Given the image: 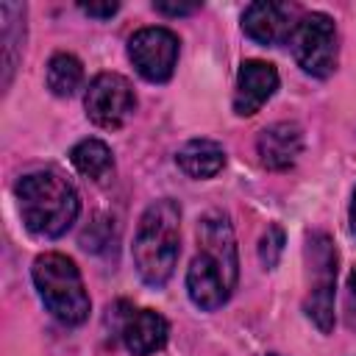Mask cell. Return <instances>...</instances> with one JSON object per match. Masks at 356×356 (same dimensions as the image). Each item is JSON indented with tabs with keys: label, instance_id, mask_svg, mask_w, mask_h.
Here are the masks:
<instances>
[{
	"label": "cell",
	"instance_id": "2e32d148",
	"mask_svg": "<svg viewBox=\"0 0 356 356\" xmlns=\"http://www.w3.org/2000/svg\"><path fill=\"white\" fill-rule=\"evenodd\" d=\"M281 253H284V231H281L278 225H270L267 234H264L261 242H259V259H261V264H264L267 270H273V267L278 264Z\"/></svg>",
	"mask_w": 356,
	"mask_h": 356
},
{
	"label": "cell",
	"instance_id": "52a82bcc",
	"mask_svg": "<svg viewBox=\"0 0 356 356\" xmlns=\"http://www.w3.org/2000/svg\"><path fill=\"white\" fill-rule=\"evenodd\" d=\"M86 117L106 131H114L125 125V120L136 111V95L125 75L120 72H100L92 78L86 95H83Z\"/></svg>",
	"mask_w": 356,
	"mask_h": 356
},
{
	"label": "cell",
	"instance_id": "7a4b0ae2",
	"mask_svg": "<svg viewBox=\"0 0 356 356\" xmlns=\"http://www.w3.org/2000/svg\"><path fill=\"white\" fill-rule=\"evenodd\" d=\"M14 195L25 228L36 236H61L81 211L75 186L56 170H36L22 175L14 186Z\"/></svg>",
	"mask_w": 356,
	"mask_h": 356
},
{
	"label": "cell",
	"instance_id": "ba28073f",
	"mask_svg": "<svg viewBox=\"0 0 356 356\" xmlns=\"http://www.w3.org/2000/svg\"><path fill=\"white\" fill-rule=\"evenodd\" d=\"M178 36L170 28L150 25L139 28L128 39V58L134 70L150 81V83H164L172 78L175 64H178Z\"/></svg>",
	"mask_w": 356,
	"mask_h": 356
},
{
	"label": "cell",
	"instance_id": "ac0fdd59",
	"mask_svg": "<svg viewBox=\"0 0 356 356\" xmlns=\"http://www.w3.org/2000/svg\"><path fill=\"white\" fill-rule=\"evenodd\" d=\"M153 8L167 17H184V14L197 11V3H153Z\"/></svg>",
	"mask_w": 356,
	"mask_h": 356
},
{
	"label": "cell",
	"instance_id": "4fadbf2b",
	"mask_svg": "<svg viewBox=\"0 0 356 356\" xmlns=\"http://www.w3.org/2000/svg\"><path fill=\"white\" fill-rule=\"evenodd\" d=\"M175 161L189 178H214L225 164V150L214 139H189Z\"/></svg>",
	"mask_w": 356,
	"mask_h": 356
},
{
	"label": "cell",
	"instance_id": "7c38bea8",
	"mask_svg": "<svg viewBox=\"0 0 356 356\" xmlns=\"http://www.w3.org/2000/svg\"><path fill=\"white\" fill-rule=\"evenodd\" d=\"M170 337V323L153 312V309H139L125 317L122 323V342L131 356H150L167 345Z\"/></svg>",
	"mask_w": 356,
	"mask_h": 356
},
{
	"label": "cell",
	"instance_id": "5b68a950",
	"mask_svg": "<svg viewBox=\"0 0 356 356\" xmlns=\"http://www.w3.org/2000/svg\"><path fill=\"white\" fill-rule=\"evenodd\" d=\"M309 267H312V286L303 300L309 320L328 334L334 328V281H337V248L328 234H312L306 245Z\"/></svg>",
	"mask_w": 356,
	"mask_h": 356
},
{
	"label": "cell",
	"instance_id": "5bb4252c",
	"mask_svg": "<svg viewBox=\"0 0 356 356\" xmlns=\"http://www.w3.org/2000/svg\"><path fill=\"white\" fill-rule=\"evenodd\" d=\"M70 161L72 167L92 178V181H103L111 170H114V156H111V147L103 142V139H81L72 150H70Z\"/></svg>",
	"mask_w": 356,
	"mask_h": 356
},
{
	"label": "cell",
	"instance_id": "6da1fadb",
	"mask_svg": "<svg viewBox=\"0 0 356 356\" xmlns=\"http://www.w3.org/2000/svg\"><path fill=\"white\" fill-rule=\"evenodd\" d=\"M197 245L200 250L186 270V292L197 309L214 312L231 298L239 278L236 239L222 211H206L197 220Z\"/></svg>",
	"mask_w": 356,
	"mask_h": 356
},
{
	"label": "cell",
	"instance_id": "44dd1931",
	"mask_svg": "<svg viewBox=\"0 0 356 356\" xmlns=\"http://www.w3.org/2000/svg\"><path fill=\"white\" fill-rule=\"evenodd\" d=\"M270 356H281V353H270Z\"/></svg>",
	"mask_w": 356,
	"mask_h": 356
},
{
	"label": "cell",
	"instance_id": "8fae6325",
	"mask_svg": "<svg viewBox=\"0 0 356 356\" xmlns=\"http://www.w3.org/2000/svg\"><path fill=\"white\" fill-rule=\"evenodd\" d=\"M303 150V131L295 122H273L256 139L259 161L267 170H289Z\"/></svg>",
	"mask_w": 356,
	"mask_h": 356
},
{
	"label": "cell",
	"instance_id": "8992f818",
	"mask_svg": "<svg viewBox=\"0 0 356 356\" xmlns=\"http://www.w3.org/2000/svg\"><path fill=\"white\" fill-rule=\"evenodd\" d=\"M289 44H292L295 61L303 72H309L314 78H328L337 70V56H339L337 25L328 14H323V11L303 14Z\"/></svg>",
	"mask_w": 356,
	"mask_h": 356
},
{
	"label": "cell",
	"instance_id": "d6986e66",
	"mask_svg": "<svg viewBox=\"0 0 356 356\" xmlns=\"http://www.w3.org/2000/svg\"><path fill=\"white\" fill-rule=\"evenodd\" d=\"M348 217H350V228L356 231V192H353V200H350V211H348Z\"/></svg>",
	"mask_w": 356,
	"mask_h": 356
},
{
	"label": "cell",
	"instance_id": "3957f363",
	"mask_svg": "<svg viewBox=\"0 0 356 356\" xmlns=\"http://www.w3.org/2000/svg\"><path fill=\"white\" fill-rule=\"evenodd\" d=\"M181 253V209L175 200L161 197L150 203L136 225L134 267L150 286L167 284Z\"/></svg>",
	"mask_w": 356,
	"mask_h": 356
},
{
	"label": "cell",
	"instance_id": "30bf717a",
	"mask_svg": "<svg viewBox=\"0 0 356 356\" xmlns=\"http://www.w3.org/2000/svg\"><path fill=\"white\" fill-rule=\"evenodd\" d=\"M278 89V70L270 61L248 58L239 67L236 75V92H234V111L239 117L256 114Z\"/></svg>",
	"mask_w": 356,
	"mask_h": 356
},
{
	"label": "cell",
	"instance_id": "9c48e42d",
	"mask_svg": "<svg viewBox=\"0 0 356 356\" xmlns=\"http://www.w3.org/2000/svg\"><path fill=\"white\" fill-rule=\"evenodd\" d=\"M300 25V11L289 3H250L242 14V31L259 42V44H270V47H281L286 42H292L295 31Z\"/></svg>",
	"mask_w": 356,
	"mask_h": 356
},
{
	"label": "cell",
	"instance_id": "9a60e30c",
	"mask_svg": "<svg viewBox=\"0 0 356 356\" xmlns=\"http://www.w3.org/2000/svg\"><path fill=\"white\" fill-rule=\"evenodd\" d=\"M83 81V64L72 53H56L47 61V89L56 97H70Z\"/></svg>",
	"mask_w": 356,
	"mask_h": 356
},
{
	"label": "cell",
	"instance_id": "277c9868",
	"mask_svg": "<svg viewBox=\"0 0 356 356\" xmlns=\"http://www.w3.org/2000/svg\"><path fill=\"white\" fill-rule=\"evenodd\" d=\"M33 286L44 309L64 325H81L89 317V295L81 270L64 253H42L33 261Z\"/></svg>",
	"mask_w": 356,
	"mask_h": 356
},
{
	"label": "cell",
	"instance_id": "ffe728a7",
	"mask_svg": "<svg viewBox=\"0 0 356 356\" xmlns=\"http://www.w3.org/2000/svg\"><path fill=\"white\" fill-rule=\"evenodd\" d=\"M348 286H350V292L356 295V267L350 270V275H348Z\"/></svg>",
	"mask_w": 356,
	"mask_h": 356
},
{
	"label": "cell",
	"instance_id": "e0dca14e",
	"mask_svg": "<svg viewBox=\"0 0 356 356\" xmlns=\"http://www.w3.org/2000/svg\"><path fill=\"white\" fill-rule=\"evenodd\" d=\"M81 11L89 17H97V19H108L120 11V3H81Z\"/></svg>",
	"mask_w": 356,
	"mask_h": 356
}]
</instances>
